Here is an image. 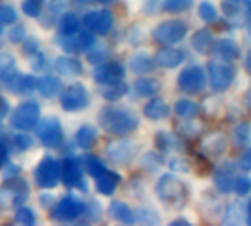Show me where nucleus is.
Returning a JSON list of instances; mask_svg holds the SVG:
<instances>
[{"label": "nucleus", "mask_w": 251, "mask_h": 226, "mask_svg": "<svg viewBox=\"0 0 251 226\" xmlns=\"http://www.w3.org/2000/svg\"><path fill=\"white\" fill-rule=\"evenodd\" d=\"M35 88H37V78H34L32 75L21 76L19 85H18V93L28 94V93H32Z\"/></svg>", "instance_id": "nucleus-41"}, {"label": "nucleus", "mask_w": 251, "mask_h": 226, "mask_svg": "<svg viewBox=\"0 0 251 226\" xmlns=\"http://www.w3.org/2000/svg\"><path fill=\"white\" fill-rule=\"evenodd\" d=\"M44 65H46V57L40 51H35L31 54V66L34 71H41Z\"/></svg>", "instance_id": "nucleus-50"}, {"label": "nucleus", "mask_w": 251, "mask_h": 226, "mask_svg": "<svg viewBox=\"0 0 251 226\" xmlns=\"http://www.w3.org/2000/svg\"><path fill=\"white\" fill-rule=\"evenodd\" d=\"M9 40L12 43H21V41H24L25 40V29H24V26H21V25L13 26L10 29V32H9Z\"/></svg>", "instance_id": "nucleus-49"}, {"label": "nucleus", "mask_w": 251, "mask_h": 226, "mask_svg": "<svg viewBox=\"0 0 251 226\" xmlns=\"http://www.w3.org/2000/svg\"><path fill=\"white\" fill-rule=\"evenodd\" d=\"M107 213L112 219L118 221V222H122L125 225H132L135 222V215L132 212V209L125 204L124 201H113L110 203L109 209H107Z\"/></svg>", "instance_id": "nucleus-19"}, {"label": "nucleus", "mask_w": 251, "mask_h": 226, "mask_svg": "<svg viewBox=\"0 0 251 226\" xmlns=\"http://www.w3.org/2000/svg\"><path fill=\"white\" fill-rule=\"evenodd\" d=\"M91 49H93V47H91ZM107 57H109V50H107V47H104V46H100V47L93 49V50L88 53V56H87L88 62L93 63V65H100V63L106 62Z\"/></svg>", "instance_id": "nucleus-39"}, {"label": "nucleus", "mask_w": 251, "mask_h": 226, "mask_svg": "<svg viewBox=\"0 0 251 226\" xmlns=\"http://www.w3.org/2000/svg\"><path fill=\"white\" fill-rule=\"evenodd\" d=\"M37 90L40 91L41 96L47 97V99H51L54 97L59 90H60V81L54 76H43L40 79H37Z\"/></svg>", "instance_id": "nucleus-29"}, {"label": "nucleus", "mask_w": 251, "mask_h": 226, "mask_svg": "<svg viewBox=\"0 0 251 226\" xmlns=\"http://www.w3.org/2000/svg\"><path fill=\"white\" fill-rule=\"evenodd\" d=\"M188 34V25L182 19H168L160 22L151 32L153 38L159 44L172 46L181 43Z\"/></svg>", "instance_id": "nucleus-3"}, {"label": "nucleus", "mask_w": 251, "mask_h": 226, "mask_svg": "<svg viewBox=\"0 0 251 226\" xmlns=\"http://www.w3.org/2000/svg\"><path fill=\"white\" fill-rule=\"evenodd\" d=\"M1 31H3V28H1V25H0V34H1Z\"/></svg>", "instance_id": "nucleus-62"}, {"label": "nucleus", "mask_w": 251, "mask_h": 226, "mask_svg": "<svg viewBox=\"0 0 251 226\" xmlns=\"http://www.w3.org/2000/svg\"><path fill=\"white\" fill-rule=\"evenodd\" d=\"M12 141H13V146L16 147V149H19V150H29L32 146H34V141H32V138L29 137V135H26V134H18V135H15L13 138H12Z\"/></svg>", "instance_id": "nucleus-44"}, {"label": "nucleus", "mask_w": 251, "mask_h": 226, "mask_svg": "<svg viewBox=\"0 0 251 226\" xmlns=\"http://www.w3.org/2000/svg\"><path fill=\"white\" fill-rule=\"evenodd\" d=\"M106 154L115 165H128L137 154V146L131 140H116L107 144Z\"/></svg>", "instance_id": "nucleus-12"}, {"label": "nucleus", "mask_w": 251, "mask_h": 226, "mask_svg": "<svg viewBox=\"0 0 251 226\" xmlns=\"http://www.w3.org/2000/svg\"><path fill=\"white\" fill-rule=\"evenodd\" d=\"M97 119L100 126L113 135H128L140 125V119L134 112L121 107H103Z\"/></svg>", "instance_id": "nucleus-1"}, {"label": "nucleus", "mask_w": 251, "mask_h": 226, "mask_svg": "<svg viewBox=\"0 0 251 226\" xmlns=\"http://www.w3.org/2000/svg\"><path fill=\"white\" fill-rule=\"evenodd\" d=\"M171 115V107L169 104L160 99V97H154L151 99L146 106H144V116L151 119V121H160V119H166Z\"/></svg>", "instance_id": "nucleus-17"}, {"label": "nucleus", "mask_w": 251, "mask_h": 226, "mask_svg": "<svg viewBox=\"0 0 251 226\" xmlns=\"http://www.w3.org/2000/svg\"><path fill=\"white\" fill-rule=\"evenodd\" d=\"M24 50L29 54L38 51V41L34 38V37H29V38H25L24 40Z\"/></svg>", "instance_id": "nucleus-53"}, {"label": "nucleus", "mask_w": 251, "mask_h": 226, "mask_svg": "<svg viewBox=\"0 0 251 226\" xmlns=\"http://www.w3.org/2000/svg\"><path fill=\"white\" fill-rule=\"evenodd\" d=\"M113 22H115L113 13L109 9H101V10H97L91 29H94V32H97L99 35H106L110 32Z\"/></svg>", "instance_id": "nucleus-22"}, {"label": "nucleus", "mask_w": 251, "mask_h": 226, "mask_svg": "<svg viewBox=\"0 0 251 226\" xmlns=\"http://www.w3.org/2000/svg\"><path fill=\"white\" fill-rule=\"evenodd\" d=\"M212 43H213V34H212V31L207 29V28L199 29V31L191 37V47H193L197 53H200V54L206 53V51L209 50V47L212 46Z\"/></svg>", "instance_id": "nucleus-25"}, {"label": "nucleus", "mask_w": 251, "mask_h": 226, "mask_svg": "<svg viewBox=\"0 0 251 226\" xmlns=\"http://www.w3.org/2000/svg\"><path fill=\"white\" fill-rule=\"evenodd\" d=\"M175 112L179 118H184V119H194L200 115V104L193 101V100H188V99H181L175 103Z\"/></svg>", "instance_id": "nucleus-27"}, {"label": "nucleus", "mask_w": 251, "mask_h": 226, "mask_svg": "<svg viewBox=\"0 0 251 226\" xmlns=\"http://www.w3.org/2000/svg\"><path fill=\"white\" fill-rule=\"evenodd\" d=\"M40 106L35 101L21 103L10 115V125L16 131L26 132L37 126L40 121Z\"/></svg>", "instance_id": "nucleus-4"}, {"label": "nucleus", "mask_w": 251, "mask_h": 226, "mask_svg": "<svg viewBox=\"0 0 251 226\" xmlns=\"http://www.w3.org/2000/svg\"><path fill=\"white\" fill-rule=\"evenodd\" d=\"M179 88L187 94H197L206 87V72L199 65H191L182 69L178 76Z\"/></svg>", "instance_id": "nucleus-11"}, {"label": "nucleus", "mask_w": 251, "mask_h": 226, "mask_svg": "<svg viewBox=\"0 0 251 226\" xmlns=\"http://www.w3.org/2000/svg\"><path fill=\"white\" fill-rule=\"evenodd\" d=\"M238 166L243 169V171H251V149H247L243 154H241V157H240V160H238Z\"/></svg>", "instance_id": "nucleus-52"}, {"label": "nucleus", "mask_w": 251, "mask_h": 226, "mask_svg": "<svg viewBox=\"0 0 251 226\" xmlns=\"http://www.w3.org/2000/svg\"><path fill=\"white\" fill-rule=\"evenodd\" d=\"M213 54L224 62H234L240 57V47L232 40H218L212 47Z\"/></svg>", "instance_id": "nucleus-16"}, {"label": "nucleus", "mask_w": 251, "mask_h": 226, "mask_svg": "<svg viewBox=\"0 0 251 226\" xmlns=\"http://www.w3.org/2000/svg\"><path fill=\"white\" fill-rule=\"evenodd\" d=\"M185 59V53L181 49H175V47H165L162 50L157 51L154 60L159 66L165 68V69H174L178 68Z\"/></svg>", "instance_id": "nucleus-15"}, {"label": "nucleus", "mask_w": 251, "mask_h": 226, "mask_svg": "<svg viewBox=\"0 0 251 226\" xmlns=\"http://www.w3.org/2000/svg\"><path fill=\"white\" fill-rule=\"evenodd\" d=\"M15 69V59L9 53H0V76Z\"/></svg>", "instance_id": "nucleus-46"}, {"label": "nucleus", "mask_w": 251, "mask_h": 226, "mask_svg": "<svg viewBox=\"0 0 251 226\" xmlns=\"http://www.w3.org/2000/svg\"><path fill=\"white\" fill-rule=\"evenodd\" d=\"M43 9V0H22V10L29 18L40 16Z\"/></svg>", "instance_id": "nucleus-38"}, {"label": "nucleus", "mask_w": 251, "mask_h": 226, "mask_svg": "<svg viewBox=\"0 0 251 226\" xmlns=\"http://www.w3.org/2000/svg\"><path fill=\"white\" fill-rule=\"evenodd\" d=\"M60 181H63L68 188L82 190V187H85L81 163L75 157H66L60 162Z\"/></svg>", "instance_id": "nucleus-13"}, {"label": "nucleus", "mask_w": 251, "mask_h": 226, "mask_svg": "<svg viewBox=\"0 0 251 226\" xmlns=\"http://www.w3.org/2000/svg\"><path fill=\"white\" fill-rule=\"evenodd\" d=\"M156 144L159 149L162 150H169L172 149V137L169 134H165V132H159L156 135Z\"/></svg>", "instance_id": "nucleus-48"}, {"label": "nucleus", "mask_w": 251, "mask_h": 226, "mask_svg": "<svg viewBox=\"0 0 251 226\" xmlns=\"http://www.w3.org/2000/svg\"><path fill=\"white\" fill-rule=\"evenodd\" d=\"M78 44H79V51L90 50L94 46V35L88 31H82L78 35Z\"/></svg>", "instance_id": "nucleus-45"}, {"label": "nucleus", "mask_w": 251, "mask_h": 226, "mask_svg": "<svg viewBox=\"0 0 251 226\" xmlns=\"http://www.w3.org/2000/svg\"><path fill=\"white\" fill-rule=\"evenodd\" d=\"M65 6H66V0H51L50 1V9L54 13H59Z\"/></svg>", "instance_id": "nucleus-55"}, {"label": "nucleus", "mask_w": 251, "mask_h": 226, "mask_svg": "<svg viewBox=\"0 0 251 226\" xmlns=\"http://www.w3.org/2000/svg\"><path fill=\"white\" fill-rule=\"evenodd\" d=\"M15 222L24 226H32L35 224L34 212L28 207H19L15 215Z\"/></svg>", "instance_id": "nucleus-37"}, {"label": "nucleus", "mask_w": 251, "mask_h": 226, "mask_svg": "<svg viewBox=\"0 0 251 226\" xmlns=\"http://www.w3.org/2000/svg\"><path fill=\"white\" fill-rule=\"evenodd\" d=\"M85 213H87V216H88L91 221L97 222V221H100L103 210H101V206L99 204V201H96V200H94V201H91V203H90V206H88V207H85Z\"/></svg>", "instance_id": "nucleus-47"}, {"label": "nucleus", "mask_w": 251, "mask_h": 226, "mask_svg": "<svg viewBox=\"0 0 251 226\" xmlns=\"http://www.w3.org/2000/svg\"><path fill=\"white\" fill-rule=\"evenodd\" d=\"M84 165H85V168H87L88 174H90L94 179L107 171V169H106V166L103 165V162H101L100 159L94 157V156H87V157L84 159Z\"/></svg>", "instance_id": "nucleus-35"}, {"label": "nucleus", "mask_w": 251, "mask_h": 226, "mask_svg": "<svg viewBox=\"0 0 251 226\" xmlns=\"http://www.w3.org/2000/svg\"><path fill=\"white\" fill-rule=\"evenodd\" d=\"M76 1H79V3H87L88 0H76Z\"/></svg>", "instance_id": "nucleus-61"}, {"label": "nucleus", "mask_w": 251, "mask_h": 226, "mask_svg": "<svg viewBox=\"0 0 251 226\" xmlns=\"http://www.w3.org/2000/svg\"><path fill=\"white\" fill-rule=\"evenodd\" d=\"M119 182H121V175L112 171H106L104 174L96 178V190L101 196H112L116 191Z\"/></svg>", "instance_id": "nucleus-18"}, {"label": "nucleus", "mask_w": 251, "mask_h": 226, "mask_svg": "<svg viewBox=\"0 0 251 226\" xmlns=\"http://www.w3.org/2000/svg\"><path fill=\"white\" fill-rule=\"evenodd\" d=\"M129 68L134 74L138 75L151 74L156 68V60H153L147 53H137L131 57Z\"/></svg>", "instance_id": "nucleus-20"}, {"label": "nucleus", "mask_w": 251, "mask_h": 226, "mask_svg": "<svg viewBox=\"0 0 251 226\" xmlns=\"http://www.w3.org/2000/svg\"><path fill=\"white\" fill-rule=\"evenodd\" d=\"M34 178L40 188H54L60 182V162L51 156L43 157L34 169Z\"/></svg>", "instance_id": "nucleus-7"}, {"label": "nucleus", "mask_w": 251, "mask_h": 226, "mask_svg": "<svg viewBox=\"0 0 251 226\" xmlns=\"http://www.w3.org/2000/svg\"><path fill=\"white\" fill-rule=\"evenodd\" d=\"M197 12H199L200 19L204 21L206 24L215 22V21L218 19V10H216V7H215L210 1H207V0H204V1L200 3Z\"/></svg>", "instance_id": "nucleus-34"}, {"label": "nucleus", "mask_w": 251, "mask_h": 226, "mask_svg": "<svg viewBox=\"0 0 251 226\" xmlns=\"http://www.w3.org/2000/svg\"><path fill=\"white\" fill-rule=\"evenodd\" d=\"M59 44L68 53H76V51H79L78 37H75V34L74 35H62Z\"/></svg>", "instance_id": "nucleus-40"}, {"label": "nucleus", "mask_w": 251, "mask_h": 226, "mask_svg": "<svg viewBox=\"0 0 251 226\" xmlns=\"http://www.w3.org/2000/svg\"><path fill=\"white\" fill-rule=\"evenodd\" d=\"M194 0H165L163 1V9L171 13H179L185 12L193 6Z\"/></svg>", "instance_id": "nucleus-36"}, {"label": "nucleus", "mask_w": 251, "mask_h": 226, "mask_svg": "<svg viewBox=\"0 0 251 226\" xmlns=\"http://www.w3.org/2000/svg\"><path fill=\"white\" fill-rule=\"evenodd\" d=\"M16 21V10L10 4H0V24L12 25Z\"/></svg>", "instance_id": "nucleus-43"}, {"label": "nucleus", "mask_w": 251, "mask_h": 226, "mask_svg": "<svg viewBox=\"0 0 251 226\" xmlns=\"http://www.w3.org/2000/svg\"><path fill=\"white\" fill-rule=\"evenodd\" d=\"M35 134L38 140L50 149L59 147L63 141V129L57 118L50 116L43 121H38L35 126Z\"/></svg>", "instance_id": "nucleus-8"}, {"label": "nucleus", "mask_w": 251, "mask_h": 226, "mask_svg": "<svg viewBox=\"0 0 251 226\" xmlns=\"http://www.w3.org/2000/svg\"><path fill=\"white\" fill-rule=\"evenodd\" d=\"M247 212H249V218H247V224L251 225V201L250 204H249V209H247Z\"/></svg>", "instance_id": "nucleus-59"}, {"label": "nucleus", "mask_w": 251, "mask_h": 226, "mask_svg": "<svg viewBox=\"0 0 251 226\" xmlns=\"http://www.w3.org/2000/svg\"><path fill=\"white\" fill-rule=\"evenodd\" d=\"M96 1H99V3H110L112 0H96Z\"/></svg>", "instance_id": "nucleus-60"}, {"label": "nucleus", "mask_w": 251, "mask_h": 226, "mask_svg": "<svg viewBox=\"0 0 251 226\" xmlns=\"http://www.w3.org/2000/svg\"><path fill=\"white\" fill-rule=\"evenodd\" d=\"M160 82L156 78H150V76H143L138 78L134 82V88L135 93L140 97H154L159 91H160Z\"/></svg>", "instance_id": "nucleus-23"}, {"label": "nucleus", "mask_w": 251, "mask_h": 226, "mask_svg": "<svg viewBox=\"0 0 251 226\" xmlns=\"http://www.w3.org/2000/svg\"><path fill=\"white\" fill-rule=\"evenodd\" d=\"M79 26H81V21L72 12L62 15V18L59 21V32H60V35H74V34H76L79 31Z\"/></svg>", "instance_id": "nucleus-30"}, {"label": "nucleus", "mask_w": 251, "mask_h": 226, "mask_svg": "<svg viewBox=\"0 0 251 226\" xmlns=\"http://www.w3.org/2000/svg\"><path fill=\"white\" fill-rule=\"evenodd\" d=\"M6 162H7V147L3 143H0V169H3Z\"/></svg>", "instance_id": "nucleus-56"}, {"label": "nucleus", "mask_w": 251, "mask_h": 226, "mask_svg": "<svg viewBox=\"0 0 251 226\" xmlns=\"http://www.w3.org/2000/svg\"><path fill=\"white\" fill-rule=\"evenodd\" d=\"M56 71L57 74L63 75V76H79L82 74V65L79 60L74 59V57H59L56 60Z\"/></svg>", "instance_id": "nucleus-21"}, {"label": "nucleus", "mask_w": 251, "mask_h": 226, "mask_svg": "<svg viewBox=\"0 0 251 226\" xmlns=\"http://www.w3.org/2000/svg\"><path fill=\"white\" fill-rule=\"evenodd\" d=\"M246 68H247L249 72H251V51L250 54H249V57H247V60H246Z\"/></svg>", "instance_id": "nucleus-57"}, {"label": "nucleus", "mask_w": 251, "mask_h": 226, "mask_svg": "<svg viewBox=\"0 0 251 226\" xmlns=\"http://www.w3.org/2000/svg\"><path fill=\"white\" fill-rule=\"evenodd\" d=\"M234 190L237 191L238 196L244 197L247 194H250L251 191V178L249 175H243V176H238L235 179V187Z\"/></svg>", "instance_id": "nucleus-42"}, {"label": "nucleus", "mask_w": 251, "mask_h": 226, "mask_svg": "<svg viewBox=\"0 0 251 226\" xmlns=\"http://www.w3.org/2000/svg\"><path fill=\"white\" fill-rule=\"evenodd\" d=\"M235 176H234V172L229 171V169H221L216 176H215V184H216V188L222 193V194H229L234 191V187H235Z\"/></svg>", "instance_id": "nucleus-28"}, {"label": "nucleus", "mask_w": 251, "mask_h": 226, "mask_svg": "<svg viewBox=\"0 0 251 226\" xmlns=\"http://www.w3.org/2000/svg\"><path fill=\"white\" fill-rule=\"evenodd\" d=\"M226 149V138L222 134H212L204 138L203 150L210 156H219Z\"/></svg>", "instance_id": "nucleus-26"}, {"label": "nucleus", "mask_w": 251, "mask_h": 226, "mask_svg": "<svg viewBox=\"0 0 251 226\" xmlns=\"http://www.w3.org/2000/svg\"><path fill=\"white\" fill-rule=\"evenodd\" d=\"M9 103H7V100L3 97V96H0V122L4 119V116L9 113Z\"/></svg>", "instance_id": "nucleus-54"}, {"label": "nucleus", "mask_w": 251, "mask_h": 226, "mask_svg": "<svg viewBox=\"0 0 251 226\" xmlns=\"http://www.w3.org/2000/svg\"><path fill=\"white\" fill-rule=\"evenodd\" d=\"M60 106L65 112H81L90 104V93L82 84H71L60 93Z\"/></svg>", "instance_id": "nucleus-6"}, {"label": "nucleus", "mask_w": 251, "mask_h": 226, "mask_svg": "<svg viewBox=\"0 0 251 226\" xmlns=\"http://www.w3.org/2000/svg\"><path fill=\"white\" fill-rule=\"evenodd\" d=\"M97 140V131L91 125H82L76 132V143L82 150H88Z\"/></svg>", "instance_id": "nucleus-31"}, {"label": "nucleus", "mask_w": 251, "mask_h": 226, "mask_svg": "<svg viewBox=\"0 0 251 226\" xmlns=\"http://www.w3.org/2000/svg\"><path fill=\"white\" fill-rule=\"evenodd\" d=\"M156 194L159 200L168 206L179 209L187 201V188L176 176L166 174L156 184Z\"/></svg>", "instance_id": "nucleus-2"}, {"label": "nucleus", "mask_w": 251, "mask_h": 226, "mask_svg": "<svg viewBox=\"0 0 251 226\" xmlns=\"http://www.w3.org/2000/svg\"><path fill=\"white\" fill-rule=\"evenodd\" d=\"M232 143L235 147H247L251 143V125L247 122H241L234 128Z\"/></svg>", "instance_id": "nucleus-32"}, {"label": "nucleus", "mask_w": 251, "mask_h": 226, "mask_svg": "<svg viewBox=\"0 0 251 226\" xmlns=\"http://www.w3.org/2000/svg\"><path fill=\"white\" fill-rule=\"evenodd\" d=\"M94 79L99 84H110L116 81H122L125 76V68L119 62H109V63H101L99 65L94 72H93Z\"/></svg>", "instance_id": "nucleus-14"}, {"label": "nucleus", "mask_w": 251, "mask_h": 226, "mask_svg": "<svg viewBox=\"0 0 251 226\" xmlns=\"http://www.w3.org/2000/svg\"><path fill=\"white\" fill-rule=\"evenodd\" d=\"M19 172H21V169H19L18 165H15V163H7L6 168H3V174H1V175H3V179L6 181V179H10V178L18 176Z\"/></svg>", "instance_id": "nucleus-51"}, {"label": "nucleus", "mask_w": 251, "mask_h": 226, "mask_svg": "<svg viewBox=\"0 0 251 226\" xmlns=\"http://www.w3.org/2000/svg\"><path fill=\"white\" fill-rule=\"evenodd\" d=\"M207 72H209V78H210V85L216 93H224L226 91L235 75H237V69L232 63L229 62H216L212 60L207 65Z\"/></svg>", "instance_id": "nucleus-5"}, {"label": "nucleus", "mask_w": 251, "mask_h": 226, "mask_svg": "<svg viewBox=\"0 0 251 226\" xmlns=\"http://www.w3.org/2000/svg\"><path fill=\"white\" fill-rule=\"evenodd\" d=\"M85 213V204L76 196H65L59 203H56L51 216L57 222H72Z\"/></svg>", "instance_id": "nucleus-9"}, {"label": "nucleus", "mask_w": 251, "mask_h": 226, "mask_svg": "<svg viewBox=\"0 0 251 226\" xmlns=\"http://www.w3.org/2000/svg\"><path fill=\"white\" fill-rule=\"evenodd\" d=\"M29 194V188L26 181L15 176L6 179L0 188V201L7 203L9 206H21L26 201Z\"/></svg>", "instance_id": "nucleus-10"}, {"label": "nucleus", "mask_w": 251, "mask_h": 226, "mask_svg": "<svg viewBox=\"0 0 251 226\" xmlns=\"http://www.w3.org/2000/svg\"><path fill=\"white\" fill-rule=\"evenodd\" d=\"M134 215H135V221L143 225H159L160 224L159 213L150 207H140L135 210Z\"/></svg>", "instance_id": "nucleus-33"}, {"label": "nucleus", "mask_w": 251, "mask_h": 226, "mask_svg": "<svg viewBox=\"0 0 251 226\" xmlns=\"http://www.w3.org/2000/svg\"><path fill=\"white\" fill-rule=\"evenodd\" d=\"M126 93H128V85L122 81L103 84V87L100 88V96L109 101H116V100L122 99Z\"/></svg>", "instance_id": "nucleus-24"}, {"label": "nucleus", "mask_w": 251, "mask_h": 226, "mask_svg": "<svg viewBox=\"0 0 251 226\" xmlns=\"http://www.w3.org/2000/svg\"><path fill=\"white\" fill-rule=\"evenodd\" d=\"M172 225H188V222L184 221V219H178V221H174Z\"/></svg>", "instance_id": "nucleus-58"}]
</instances>
